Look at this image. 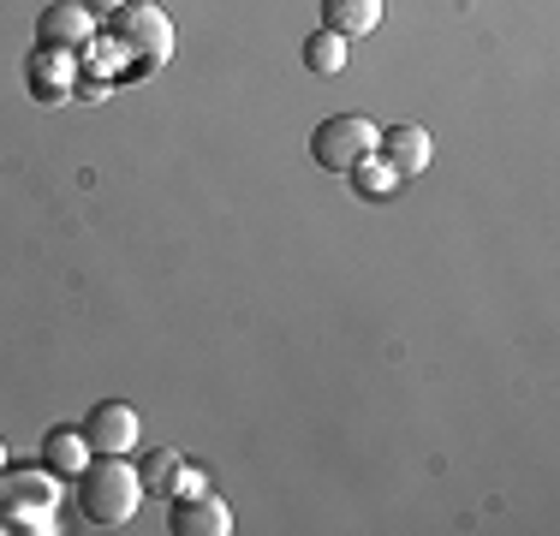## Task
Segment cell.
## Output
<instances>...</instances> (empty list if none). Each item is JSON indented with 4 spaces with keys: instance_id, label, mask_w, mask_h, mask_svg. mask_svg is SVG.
I'll use <instances>...</instances> for the list:
<instances>
[{
    "instance_id": "8fae6325",
    "label": "cell",
    "mask_w": 560,
    "mask_h": 536,
    "mask_svg": "<svg viewBox=\"0 0 560 536\" xmlns=\"http://www.w3.org/2000/svg\"><path fill=\"white\" fill-rule=\"evenodd\" d=\"M179 453L173 447H155V453H143V465H138V482H143V494H173L179 489Z\"/></svg>"
},
{
    "instance_id": "52a82bcc",
    "label": "cell",
    "mask_w": 560,
    "mask_h": 536,
    "mask_svg": "<svg viewBox=\"0 0 560 536\" xmlns=\"http://www.w3.org/2000/svg\"><path fill=\"white\" fill-rule=\"evenodd\" d=\"M84 441L96 453H126L131 441H138V411H131L126 399H102V406L90 411V423H84Z\"/></svg>"
},
{
    "instance_id": "7c38bea8",
    "label": "cell",
    "mask_w": 560,
    "mask_h": 536,
    "mask_svg": "<svg viewBox=\"0 0 560 536\" xmlns=\"http://www.w3.org/2000/svg\"><path fill=\"white\" fill-rule=\"evenodd\" d=\"M304 66H311L316 78H335L340 66H346V36H335V31H316L311 43H304Z\"/></svg>"
},
{
    "instance_id": "6da1fadb",
    "label": "cell",
    "mask_w": 560,
    "mask_h": 536,
    "mask_svg": "<svg viewBox=\"0 0 560 536\" xmlns=\"http://www.w3.org/2000/svg\"><path fill=\"white\" fill-rule=\"evenodd\" d=\"M138 501H143L138 465H126L119 453H102L96 465L78 471V506H84V518H96V525H126V518L138 513Z\"/></svg>"
},
{
    "instance_id": "ba28073f",
    "label": "cell",
    "mask_w": 560,
    "mask_h": 536,
    "mask_svg": "<svg viewBox=\"0 0 560 536\" xmlns=\"http://www.w3.org/2000/svg\"><path fill=\"white\" fill-rule=\"evenodd\" d=\"M90 31H96V12H90L84 0H66V7H48L43 19H36V36H43V48H78Z\"/></svg>"
},
{
    "instance_id": "7a4b0ae2",
    "label": "cell",
    "mask_w": 560,
    "mask_h": 536,
    "mask_svg": "<svg viewBox=\"0 0 560 536\" xmlns=\"http://www.w3.org/2000/svg\"><path fill=\"white\" fill-rule=\"evenodd\" d=\"M55 471H0V518L19 531H48L55 525Z\"/></svg>"
},
{
    "instance_id": "4fadbf2b",
    "label": "cell",
    "mask_w": 560,
    "mask_h": 536,
    "mask_svg": "<svg viewBox=\"0 0 560 536\" xmlns=\"http://www.w3.org/2000/svg\"><path fill=\"white\" fill-rule=\"evenodd\" d=\"M352 179H358V197H388L394 191V173H388V161H382V155H364L352 167Z\"/></svg>"
},
{
    "instance_id": "5bb4252c",
    "label": "cell",
    "mask_w": 560,
    "mask_h": 536,
    "mask_svg": "<svg viewBox=\"0 0 560 536\" xmlns=\"http://www.w3.org/2000/svg\"><path fill=\"white\" fill-rule=\"evenodd\" d=\"M197 489H203V471H197V465H179V489L173 494H197Z\"/></svg>"
},
{
    "instance_id": "9c48e42d",
    "label": "cell",
    "mask_w": 560,
    "mask_h": 536,
    "mask_svg": "<svg viewBox=\"0 0 560 536\" xmlns=\"http://www.w3.org/2000/svg\"><path fill=\"white\" fill-rule=\"evenodd\" d=\"M382 12H388V0H323V31L364 36V31L382 24Z\"/></svg>"
},
{
    "instance_id": "277c9868",
    "label": "cell",
    "mask_w": 560,
    "mask_h": 536,
    "mask_svg": "<svg viewBox=\"0 0 560 536\" xmlns=\"http://www.w3.org/2000/svg\"><path fill=\"white\" fill-rule=\"evenodd\" d=\"M114 43L126 48L131 60L162 66L167 48H173V24H167V12L155 7V0H126V7L114 12Z\"/></svg>"
},
{
    "instance_id": "2e32d148",
    "label": "cell",
    "mask_w": 560,
    "mask_h": 536,
    "mask_svg": "<svg viewBox=\"0 0 560 536\" xmlns=\"http://www.w3.org/2000/svg\"><path fill=\"white\" fill-rule=\"evenodd\" d=\"M0 471H7V453H0Z\"/></svg>"
},
{
    "instance_id": "9a60e30c",
    "label": "cell",
    "mask_w": 560,
    "mask_h": 536,
    "mask_svg": "<svg viewBox=\"0 0 560 536\" xmlns=\"http://www.w3.org/2000/svg\"><path fill=\"white\" fill-rule=\"evenodd\" d=\"M84 7H90V12H119L126 0H84Z\"/></svg>"
},
{
    "instance_id": "30bf717a",
    "label": "cell",
    "mask_w": 560,
    "mask_h": 536,
    "mask_svg": "<svg viewBox=\"0 0 560 536\" xmlns=\"http://www.w3.org/2000/svg\"><path fill=\"white\" fill-rule=\"evenodd\" d=\"M43 453H48V471L55 477H78L90 465V441L78 435V429H55V435L43 441Z\"/></svg>"
},
{
    "instance_id": "8992f818",
    "label": "cell",
    "mask_w": 560,
    "mask_h": 536,
    "mask_svg": "<svg viewBox=\"0 0 560 536\" xmlns=\"http://www.w3.org/2000/svg\"><path fill=\"white\" fill-rule=\"evenodd\" d=\"M376 155L388 161V173H394V179H411V173H423V167H430L435 138H430V131H418V126H388V131L376 138Z\"/></svg>"
},
{
    "instance_id": "3957f363",
    "label": "cell",
    "mask_w": 560,
    "mask_h": 536,
    "mask_svg": "<svg viewBox=\"0 0 560 536\" xmlns=\"http://www.w3.org/2000/svg\"><path fill=\"white\" fill-rule=\"evenodd\" d=\"M376 138L382 131L370 126L364 114H335L311 131V155H316V167H328V173H352L364 155H376Z\"/></svg>"
},
{
    "instance_id": "5b68a950",
    "label": "cell",
    "mask_w": 560,
    "mask_h": 536,
    "mask_svg": "<svg viewBox=\"0 0 560 536\" xmlns=\"http://www.w3.org/2000/svg\"><path fill=\"white\" fill-rule=\"evenodd\" d=\"M173 536H226L233 531V513H226L221 494L197 489V494H173Z\"/></svg>"
}]
</instances>
